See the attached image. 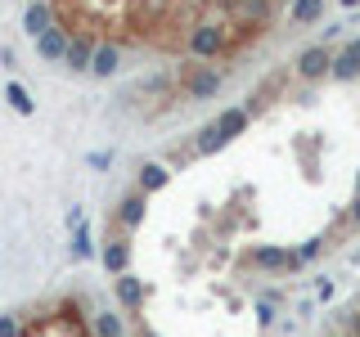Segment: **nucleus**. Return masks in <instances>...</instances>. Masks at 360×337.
<instances>
[{"label":"nucleus","instance_id":"nucleus-1","mask_svg":"<svg viewBox=\"0 0 360 337\" xmlns=\"http://www.w3.org/2000/svg\"><path fill=\"white\" fill-rule=\"evenodd\" d=\"M221 45H225V37H221V27H212V22H198V27L189 32V50H194L198 59H217Z\"/></svg>","mask_w":360,"mask_h":337},{"label":"nucleus","instance_id":"nucleus-2","mask_svg":"<svg viewBox=\"0 0 360 337\" xmlns=\"http://www.w3.org/2000/svg\"><path fill=\"white\" fill-rule=\"evenodd\" d=\"M329 50H324V45H311V50H302L297 54V77H307V81H315V77H324L329 72Z\"/></svg>","mask_w":360,"mask_h":337},{"label":"nucleus","instance_id":"nucleus-3","mask_svg":"<svg viewBox=\"0 0 360 337\" xmlns=\"http://www.w3.org/2000/svg\"><path fill=\"white\" fill-rule=\"evenodd\" d=\"M225 9L239 22H266L270 18V0H225Z\"/></svg>","mask_w":360,"mask_h":337},{"label":"nucleus","instance_id":"nucleus-4","mask_svg":"<svg viewBox=\"0 0 360 337\" xmlns=\"http://www.w3.org/2000/svg\"><path fill=\"white\" fill-rule=\"evenodd\" d=\"M243 126H248V112H243V108H225L221 117H217V126H212V131H217L221 140H234V135H239Z\"/></svg>","mask_w":360,"mask_h":337},{"label":"nucleus","instance_id":"nucleus-5","mask_svg":"<svg viewBox=\"0 0 360 337\" xmlns=\"http://www.w3.org/2000/svg\"><path fill=\"white\" fill-rule=\"evenodd\" d=\"M217 90H221V72H217V67H202L198 77H189V95H194V99H207V95H217Z\"/></svg>","mask_w":360,"mask_h":337},{"label":"nucleus","instance_id":"nucleus-6","mask_svg":"<svg viewBox=\"0 0 360 337\" xmlns=\"http://www.w3.org/2000/svg\"><path fill=\"white\" fill-rule=\"evenodd\" d=\"M37 41H41V54H45V59H63V54H68V37H63L59 27H50V32H45V37H37Z\"/></svg>","mask_w":360,"mask_h":337},{"label":"nucleus","instance_id":"nucleus-7","mask_svg":"<svg viewBox=\"0 0 360 337\" xmlns=\"http://www.w3.org/2000/svg\"><path fill=\"white\" fill-rule=\"evenodd\" d=\"M90 72H99V77L117 72V50H112V45H99V50L90 54Z\"/></svg>","mask_w":360,"mask_h":337},{"label":"nucleus","instance_id":"nucleus-8","mask_svg":"<svg viewBox=\"0 0 360 337\" xmlns=\"http://www.w3.org/2000/svg\"><path fill=\"white\" fill-rule=\"evenodd\" d=\"M320 14H324V0H292V9H288L292 22H315Z\"/></svg>","mask_w":360,"mask_h":337},{"label":"nucleus","instance_id":"nucleus-9","mask_svg":"<svg viewBox=\"0 0 360 337\" xmlns=\"http://www.w3.org/2000/svg\"><path fill=\"white\" fill-rule=\"evenodd\" d=\"M27 32L32 37H45V32H50V5H27Z\"/></svg>","mask_w":360,"mask_h":337},{"label":"nucleus","instance_id":"nucleus-10","mask_svg":"<svg viewBox=\"0 0 360 337\" xmlns=\"http://www.w3.org/2000/svg\"><path fill=\"white\" fill-rule=\"evenodd\" d=\"M90 54H95V45H90V41H72L63 59H68V67H77V72H82V67H90Z\"/></svg>","mask_w":360,"mask_h":337},{"label":"nucleus","instance_id":"nucleus-11","mask_svg":"<svg viewBox=\"0 0 360 337\" xmlns=\"http://www.w3.org/2000/svg\"><path fill=\"white\" fill-rule=\"evenodd\" d=\"M329 72H333V77H338V81H352V77H356V72H360V63H356V59H352V54H338V59H333V63H329Z\"/></svg>","mask_w":360,"mask_h":337},{"label":"nucleus","instance_id":"nucleus-12","mask_svg":"<svg viewBox=\"0 0 360 337\" xmlns=\"http://www.w3.org/2000/svg\"><path fill=\"white\" fill-rule=\"evenodd\" d=\"M140 185H144V194H149V189H162L167 185V171H162V166H144Z\"/></svg>","mask_w":360,"mask_h":337},{"label":"nucleus","instance_id":"nucleus-13","mask_svg":"<svg viewBox=\"0 0 360 337\" xmlns=\"http://www.w3.org/2000/svg\"><path fill=\"white\" fill-rule=\"evenodd\" d=\"M9 99H14V108H22V112L32 108V99H27V90H22V86H9Z\"/></svg>","mask_w":360,"mask_h":337},{"label":"nucleus","instance_id":"nucleus-14","mask_svg":"<svg viewBox=\"0 0 360 337\" xmlns=\"http://www.w3.org/2000/svg\"><path fill=\"white\" fill-rule=\"evenodd\" d=\"M342 5H356V0H342Z\"/></svg>","mask_w":360,"mask_h":337}]
</instances>
